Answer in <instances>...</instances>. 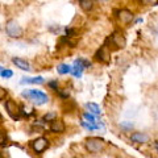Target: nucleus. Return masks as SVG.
Masks as SVG:
<instances>
[{"mask_svg": "<svg viewBox=\"0 0 158 158\" xmlns=\"http://www.w3.org/2000/svg\"><path fill=\"white\" fill-rule=\"evenodd\" d=\"M7 145V133L4 131H0V146Z\"/></svg>", "mask_w": 158, "mask_h": 158, "instance_id": "aec40b11", "label": "nucleus"}, {"mask_svg": "<svg viewBox=\"0 0 158 158\" xmlns=\"http://www.w3.org/2000/svg\"><path fill=\"white\" fill-rule=\"evenodd\" d=\"M90 66H91L90 61H87L85 58H78L74 61V65L71 66V75H74L75 78H81L83 74V70Z\"/></svg>", "mask_w": 158, "mask_h": 158, "instance_id": "7ed1b4c3", "label": "nucleus"}, {"mask_svg": "<svg viewBox=\"0 0 158 158\" xmlns=\"http://www.w3.org/2000/svg\"><path fill=\"white\" fill-rule=\"evenodd\" d=\"M7 95H8V91L6 90V88L0 87V102H2V100H4V99L7 98Z\"/></svg>", "mask_w": 158, "mask_h": 158, "instance_id": "a878e982", "label": "nucleus"}, {"mask_svg": "<svg viewBox=\"0 0 158 158\" xmlns=\"http://www.w3.org/2000/svg\"><path fill=\"white\" fill-rule=\"evenodd\" d=\"M94 58H95L96 61H100V62H107V61H110V58H111V53H110V50H108V48L106 45H103L95 53Z\"/></svg>", "mask_w": 158, "mask_h": 158, "instance_id": "1a4fd4ad", "label": "nucleus"}, {"mask_svg": "<svg viewBox=\"0 0 158 158\" xmlns=\"http://www.w3.org/2000/svg\"><path fill=\"white\" fill-rule=\"evenodd\" d=\"M21 96L28 99V100H31L36 106H42L49 102V96L45 92H42L40 90H24L21 92Z\"/></svg>", "mask_w": 158, "mask_h": 158, "instance_id": "f257e3e1", "label": "nucleus"}, {"mask_svg": "<svg viewBox=\"0 0 158 158\" xmlns=\"http://www.w3.org/2000/svg\"><path fill=\"white\" fill-rule=\"evenodd\" d=\"M2 120H3V116H2V113H0V123H2Z\"/></svg>", "mask_w": 158, "mask_h": 158, "instance_id": "c85d7f7f", "label": "nucleus"}, {"mask_svg": "<svg viewBox=\"0 0 158 158\" xmlns=\"http://www.w3.org/2000/svg\"><path fill=\"white\" fill-rule=\"evenodd\" d=\"M83 118L87 121V123H90V124H92V125H99V127H103L102 124H99V123L96 121V117L92 115V113H90V112H85L83 113Z\"/></svg>", "mask_w": 158, "mask_h": 158, "instance_id": "2eb2a0df", "label": "nucleus"}, {"mask_svg": "<svg viewBox=\"0 0 158 158\" xmlns=\"http://www.w3.org/2000/svg\"><path fill=\"white\" fill-rule=\"evenodd\" d=\"M79 6L85 11H91L94 7V2H91V0H79Z\"/></svg>", "mask_w": 158, "mask_h": 158, "instance_id": "f3484780", "label": "nucleus"}, {"mask_svg": "<svg viewBox=\"0 0 158 158\" xmlns=\"http://www.w3.org/2000/svg\"><path fill=\"white\" fill-rule=\"evenodd\" d=\"M53 120H56V113H54V112H49V113H46V115L42 117V121L44 123H46V121H50L52 123Z\"/></svg>", "mask_w": 158, "mask_h": 158, "instance_id": "6ab92c4d", "label": "nucleus"}, {"mask_svg": "<svg viewBox=\"0 0 158 158\" xmlns=\"http://www.w3.org/2000/svg\"><path fill=\"white\" fill-rule=\"evenodd\" d=\"M4 71V67L3 66H0V75H2V73Z\"/></svg>", "mask_w": 158, "mask_h": 158, "instance_id": "cd10ccee", "label": "nucleus"}, {"mask_svg": "<svg viewBox=\"0 0 158 158\" xmlns=\"http://www.w3.org/2000/svg\"><path fill=\"white\" fill-rule=\"evenodd\" d=\"M48 86L52 88V90L54 91H57L58 92V81H52V82H49L48 83Z\"/></svg>", "mask_w": 158, "mask_h": 158, "instance_id": "b1692460", "label": "nucleus"}, {"mask_svg": "<svg viewBox=\"0 0 158 158\" xmlns=\"http://www.w3.org/2000/svg\"><path fill=\"white\" fill-rule=\"evenodd\" d=\"M49 129H50V132H53V133H63L66 129V127H65V123H63L61 118H56V120H53L50 123Z\"/></svg>", "mask_w": 158, "mask_h": 158, "instance_id": "9d476101", "label": "nucleus"}, {"mask_svg": "<svg viewBox=\"0 0 158 158\" xmlns=\"http://www.w3.org/2000/svg\"><path fill=\"white\" fill-rule=\"evenodd\" d=\"M58 95L61 96L62 99H69V98H70V92H69V90H66V91L58 90Z\"/></svg>", "mask_w": 158, "mask_h": 158, "instance_id": "393cba45", "label": "nucleus"}, {"mask_svg": "<svg viewBox=\"0 0 158 158\" xmlns=\"http://www.w3.org/2000/svg\"><path fill=\"white\" fill-rule=\"evenodd\" d=\"M31 146H32V149L37 153V154H41V153L45 152L46 148L49 146V141L46 140L45 137H40V138H37V140H34V141L31 142Z\"/></svg>", "mask_w": 158, "mask_h": 158, "instance_id": "0eeeda50", "label": "nucleus"}, {"mask_svg": "<svg viewBox=\"0 0 158 158\" xmlns=\"http://www.w3.org/2000/svg\"><path fill=\"white\" fill-rule=\"evenodd\" d=\"M4 107H6L8 116L11 117L12 120H15V121L20 120V117H21V107H19L16 104V102H13L12 99H8L6 102V104H4Z\"/></svg>", "mask_w": 158, "mask_h": 158, "instance_id": "20e7f679", "label": "nucleus"}, {"mask_svg": "<svg viewBox=\"0 0 158 158\" xmlns=\"http://www.w3.org/2000/svg\"><path fill=\"white\" fill-rule=\"evenodd\" d=\"M115 15L117 16V19L124 24H129L133 21V19H135V15H133L129 9H125V8L117 9V11H115Z\"/></svg>", "mask_w": 158, "mask_h": 158, "instance_id": "6e6552de", "label": "nucleus"}, {"mask_svg": "<svg viewBox=\"0 0 158 158\" xmlns=\"http://www.w3.org/2000/svg\"><path fill=\"white\" fill-rule=\"evenodd\" d=\"M21 85H44L45 79L42 77H33V78H23L20 81Z\"/></svg>", "mask_w": 158, "mask_h": 158, "instance_id": "f8f14e48", "label": "nucleus"}, {"mask_svg": "<svg viewBox=\"0 0 158 158\" xmlns=\"http://www.w3.org/2000/svg\"><path fill=\"white\" fill-rule=\"evenodd\" d=\"M110 45L113 48V49H123L125 46V37H124V34H123L121 32H118V31H116V32H113L110 37L107 38V41H106V44L104 45Z\"/></svg>", "mask_w": 158, "mask_h": 158, "instance_id": "f03ea898", "label": "nucleus"}, {"mask_svg": "<svg viewBox=\"0 0 158 158\" xmlns=\"http://www.w3.org/2000/svg\"><path fill=\"white\" fill-rule=\"evenodd\" d=\"M6 31L8 33V36L12 37V38H20L23 36V29L16 21H15V20H9V21L7 23Z\"/></svg>", "mask_w": 158, "mask_h": 158, "instance_id": "423d86ee", "label": "nucleus"}, {"mask_svg": "<svg viewBox=\"0 0 158 158\" xmlns=\"http://www.w3.org/2000/svg\"><path fill=\"white\" fill-rule=\"evenodd\" d=\"M86 108L92 115H100V107L96 103H86Z\"/></svg>", "mask_w": 158, "mask_h": 158, "instance_id": "4468645a", "label": "nucleus"}, {"mask_svg": "<svg viewBox=\"0 0 158 158\" xmlns=\"http://www.w3.org/2000/svg\"><path fill=\"white\" fill-rule=\"evenodd\" d=\"M131 141L136 142V144H145L149 141V136L142 132H133L131 135Z\"/></svg>", "mask_w": 158, "mask_h": 158, "instance_id": "9b49d317", "label": "nucleus"}, {"mask_svg": "<svg viewBox=\"0 0 158 158\" xmlns=\"http://www.w3.org/2000/svg\"><path fill=\"white\" fill-rule=\"evenodd\" d=\"M120 127H121L125 132H128V131H131L132 128H133V124H132V123H121Z\"/></svg>", "mask_w": 158, "mask_h": 158, "instance_id": "5701e85b", "label": "nucleus"}, {"mask_svg": "<svg viewBox=\"0 0 158 158\" xmlns=\"http://www.w3.org/2000/svg\"><path fill=\"white\" fill-rule=\"evenodd\" d=\"M103 145H104V141L102 138L91 137L86 140V149L90 153H99L103 149Z\"/></svg>", "mask_w": 158, "mask_h": 158, "instance_id": "39448f33", "label": "nucleus"}, {"mask_svg": "<svg viewBox=\"0 0 158 158\" xmlns=\"http://www.w3.org/2000/svg\"><path fill=\"white\" fill-rule=\"evenodd\" d=\"M153 148H154V149L158 152V141H154V142H153Z\"/></svg>", "mask_w": 158, "mask_h": 158, "instance_id": "bb28decb", "label": "nucleus"}, {"mask_svg": "<svg viewBox=\"0 0 158 158\" xmlns=\"http://www.w3.org/2000/svg\"><path fill=\"white\" fill-rule=\"evenodd\" d=\"M57 71H58V74H61V75H65V74H71V66L66 65V63H61V65L57 67Z\"/></svg>", "mask_w": 158, "mask_h": 158, "instance_id": "dca6fc26", "label": "nucleus"}, {"mask_svg": "<svg viewBox=\"0 0 158 158\" xmlns=\"http://www.w3.org/2000/svg\"><path fill=\"white\" fill-rule=\"evenodd\" d=\"M0 77L6 78V79L12 78V77H13V71H12V70H9V69H4V71L2 73V75H0Z\"/></svg>", "mask_w": 158, "mask_h": 158, "instance_id": "412c9836", "label": "nucleus"}, {"mask_svg": "<svg viewBox=\"0 0 158 158\" xmlns=\"http://www.w3.org/2000/svg\"><path fill=\"white\" fill-rule=\"evenodd\" d=\"M0 29H2V27H0Z\"/></svg>", "mask_w": 158, "mask_h": 158, "instance_id": "c756f323", "label": "nucleus"}, {"mask_svg": "<svg viewBox=\"0 0 158 158\" xmlns=\"http://www.w3.org/2000/svg\"><path fill=\"white\" fill-rule=\"evenodd\" d=\"M12 62L19 69H21V70H24V71H29V70H31V65H29V62L25 61V59H23V58L15 57V58H12Z\"/></svg>", "mask_w": 158, "mask_h": 158, "instance_id": "ddd939ff", "label": "nucleus"}, {"mask_svg": "<svg viewBox=\"0 0 158 158\" xmlns=\"http://www.w3.org/2000/svg\"><path fill=\"white\" fill-rule=\"evenodd\" d=\"M65 32H66V37H69V38H73L74 36H75V31H74L73 28L66 27L65 28Z\"/></svg>", "mask_w": 158, "mask_h": 158, "instance_id": "4be33fe9", "label": "nucleus"}, {"mask_svg": "<svg viewBox=\"0 0 158 158\" xmlns=\"http://www.w3.org/2000/svg\"><path fill=\"white\" fill-rule=\"evenodd\" d=\"M81 125L83 127V128H86L87 131H90V132H92V131H96V129H99V125H92V124H90V123H87L86 120H82L81 121Z\"/></svg>", "mask_w": 158, "mask_h": 158, "instance_id": "a211bd4d", "label": "nucleus"}]
</instances>
